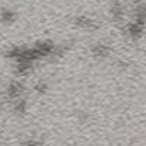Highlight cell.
<instances>
[{
    "mask_svg": "<svg viewBox=\"0 0 146 146\" xmlns=\"http://www.w3.org/2000/svg\"><path fill=\"white\" fill-rule=\"evenodd\" d=\"M110 15H112V19L115 22H120L123 19V15H125L123 5L120 2H113L110 6Z\"/></svg>",
    "mask_w": 146,
    "mask_h": 146,
    "instance_id": "cell-4",
    "label": "cell"
},
{
    "mask_svg": "<svg viewBox=\"0 0 146 146\" xmlns=\"http://www.w3.org/2000/svg\"><path fill=\"white\" fill-rule=\"evenodd\" d=\"M110 50H112L110 46H108V44H105V43H98V44L93 46L92 53H93L95 57H100V59H103V57H108V56L110 54Z\"/></svg>",
    "mask_w": 146,
    "mask_h": 146,
    "instance_id": "cell-5",
    "label": "cell"
},
{
    "mask_svg": "<svg viewBox=\"0 0 146 146\" xmlns=\"http://www.w3.org/2000/svg\"><path fill=\"white\" fill-rule=\"evenodd\" d=\"M25 143H26V145H37V143H42V140H35V139H30V140H26Z\"/></svg>",
    "mask_w": 146,
    "mask_h": 146,
    "instance_id": "cell-10",
    "label": "cell"
},
{
    "mask_svg": "<svg viewBox=\"0 0 146 146\" xmlns=\"http://www.w3.org/2000/svg\"><path fill=\"white\" fill-rule=\"evenodd\" d=\"M33 67V62L29 60H16V72L19 75H27Z\"/></svg>",
    "mask_w": 146,
    "mask_h": 146,
    "instance_id": "cell-6",
    "label": "cell"
},
{
    "mask_svg": "<svg viewBox=\"0 0 146 146\" xmlns=\"http://www.w3.org/2000/svg\"><path fill=\"white\" fill-rule=\"evenodd\" d=\"M143 30H145V22L140 20H133L127 26V35L132 40H139L143 36Z\"/></svg>",
    "mask_w": 146,
    "mask_h": 146,
    "instance_id": "cell-1",
    "label": "cell"
},
{
    "mask_svg": "<svg viewBox=\"0 0 146 146\" xmlns=\"http://www.w3.org/2000/svg\"><path fill=\"white\" fill-rule=\"evenodd\" d=\"M35 89H36V92H37V93H44V92H46V89H47V85H46V83H43V82H39V83L35 86Z\"/></svg>",
    "mask_w": 146,
    "mask_h": 146,
    "instance_id": "cell-9",
    "label": "cell"
},
{
    "mask_svg": "<svg viewBox=\"0 0 146 146\" xmlns=\"http://www.w3.org/2000/svg\"><path fill=\"white\" fill-rule=\"evenodd\" d=\"M26 110H27V102L22 98L15 99V112L17 115H25Z\"/></svg>",
    "mask_w": 146,
    "mask_h": 146,
    "instance_id": "cell-8",
    "label": "cell"
},
{
    "mask_svg": "<svg viewBox=\"0 0 146 146\" xmlns=\"http://www.w3.org/2000/svg\"><path fill=\"white\" fill-rule=\"evenodd\" d=\"M6 92H7V96H9L10 99H17V98H20V95L23 93V85H22L20 82H17V80H13V82L9 83Z\"/></svg>",
    "mask_w": 146,
    "mask_h": 146,
    "instance_id": "cell-3",
    "label": "cell"
},
{
    "mask_svg": "<svg viewBox=\"0 0 146 146\" xmlns=\"http://www.w3.org/2000/svg\"><path fill=\"white\" fill-rule=\"evenodd\" d=\"M73 22H75V25L78 27L86 29V30H96L99 27V23L89 16H78V17H75Z\"/></svg>",
    "mask_w": 146,
    "mask_h": 146,
    "instance_id": "cell-2",
    "label": "cell"
},
{
    "mask_svg": "<svg viewBox=\"0 0 146 146\" xmlns=\"http://www.w3.org/2000/svg\"><path fill=\"white\" fill-rule=\"evenodd\" d=\"M17 19V13L12 9H3L0 13V20L3 23H13Z\"/></svg>",
    "mask_w": 146,
    "mask_h": 146,
    "instance_id": "cell-7",
    "label": "cell"
}]
</instances>
